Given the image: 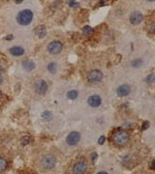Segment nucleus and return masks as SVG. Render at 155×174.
<instances>
[{
  "instance_id": "obj_17",
  "label": "nucleus",
  "mask_w": 155,
  "mask_h": 174,
  "mask_svg": "<svg viewBox=\"0 0 155 174\" xmlns=\"http://www.w3.org/2000/svg\"><path fill=\"white\" fill-rule=\"evenodd\" d=\"M141 65H143V60L141 58H136V59L132 60V62H131V66L133 68H139V67H141Z\"/></svg>"
},
{
  "instance_id": "obj_5",
  "label": "nucleus",
  "mask_w": 155,
  "mask_h": 174,
  "mask_svg": "<svg viewBox=\"0 0 155 174\" xmlns=\"http://www.w3.org/2000/svg\"><path fill=\"white\" fill-rule=\"evenodd\" d=\"M62 44L59 41H52L48 45V51L51 54H58L62 50Z\"/></svg>"
},
{
  "instance_id": "obj_10",
  "label": "nucleus",
  "mask_w": 155,
  "mask_h": 174,
  "mask_svg": "<svg viewBox=\"0 0 155 174\" xmlns=\"http://www.w3.org/2000/svg\"><path fill=\"white\" fill-rule=\"evenodd\" d=\"M87 104H88L91 108H99L102 104V99L99 95H91L87 99Z\"/></svg>"
},
{
  "instance_id": "obj_2",
  "label": "nucleus",
  "mask_w": 155,
  "mask_h": 174,
  "mask_svg": "<svg viewBox=\"0 0 155 174\" xmlns=\"http://www.w3.org/2000/svg\"><path fill=\"white\" fill-rule=\"evenodd\" d=\"M129 140H130V136L127 132H125L123 130H118L114 132L113 141L116 144L122 146V145H125L129 142Z\"/></svg>"
},
{
  "instance_id": "obj_11",
  "label": "nucleus",
  "mask_w": 155,
  "mask_h": 174,
  "mask_svg": "<svg viewBox=\"0 0 155 174\" xmlns=\"http://www.w3.org/2000/svg\"><path fill=\"white\" fill-rule=\"evenodd\" d=\"M131 92V87L128 84H122L117 87L116 93L119 97H125L127 95H129Z\"/></svg>"
},
{
  "instance_id": "obj_4",
  "label": "nucleus",
  "mask_w": 155,
  "mask_h": 174,
  "mask_svg": "<svg viewBox=\"0 0 155 174\" xmlns=\"http://www.w3.org/2000/svg\"><path fill=\"white\" fill-rule=\"evenodd\" d=\"M104 76L103 73L99 70H92L89 72L88 76H87V80L91 83H98L103 79Z\"/></svg>"
},
{
  "instance_id": "obj_9",
  "label": "nucleus",
  "mask_w": 155,
  "mask_h": 174,
  "mask_svg": "<svg viewBox=\"0 0 155 174\" xmlns=\"http://www.w3.org/2000/svg\"><path fill=\"white\" fill-rule=\"evenodd\" d=\"M129 19H130V22H131L133 25H138V24H140L141 22H143L144 16H143V14H141V12L135 11V12H133L132 14L130 15Z\"/></svg>"
},
{
  "instance_id": "obj_18",
  "label": "nucleus",
  "mask_w": 155,
  "mask_h": 174,
  "mask_svg": "<svg viewBox=\"0 0 155 174\" xmlns=\"http://www.w3.org/2000/svg\"><path fill=\"white\" fill-rule=\"evenodd\" d=\"M48 71L51 73H56L57 71V64L55 63V62H51L49 65H48Z\"/></svg>"
},
{
  "instance_id": "obj_27",
  "label": "nucleus",
  "mask_w": 155,
  "mask_h": 174,
  "mask_svg": "<svg viewBox=\"0 0 155 174\" xmlns=\"http://www.w3.org/2000/svg\"><path fill=\"white\" fill-rule=\"evenodd\" d=\"M150 168H151V169H154V168H155V160H152V162H151Z\"/></svg>"
},
{
  "instance_id": "obj_13",
  "label": "nucleus",
  "mask_w": 155,
  "mask_h": 174,
  "mask_svg": "<svg viewBox=\"0 0 155 174\" xmlns=\"http://www.w3.org/2000/svg\"><path fill=\"white\" fill-rule=\"evenodd\" d=\"M10 53L13 56H22L24 54V49L22 48V46H13V48L10 49Z\"/></svg>"
},
{
  "instance_id": "obj_1",
  "label": "nucleus",
  "mask_w": 155,
  "mask_h": 174,
  "mask_svg": "<svg viewBox=\"0 0 155 174\" xmlns=\"http://www.w3.org/2000/svg\"><path fill=\"white\" fill-rule=\"evenodd\" d=\"M17 22L22 25V26H26L29 25L33 19V12L29 9H24L18 12V14L16 18Z\"/></svg>"
},
{
  "instance_id": "obj_12",
  "label": "nucleus",
  "mask_w": 155,
  "mask_h": 174,
  "mask_svg": "<svg viewBox=\"0 0 155 174\" xmlns=\"http://www.w3.org/2000/svg\"><path fill=\"white\" fill-rule=\"evenodd\" d=\"M22 64L23 70L26 71V72H31V71L34 70L35 67H36L35 62L33 61V60H31V59H25V60H23Z\"/></svg>"
},
{
  "instance_id": "obj_6",
  "label": "nucleus",
  "mask_w": 155,
  "mask_h": 174,
  "mask_svg": "<svg viewBox=\"0 0 155 174\" xmlns=\"http://www.w3.org/2000/svg\"><path fill=\"white\" fill-rule=\"evenodd\" d=\"M87 170V164L84 160H79L73 166L74 174H84Z\"/></svg>"
},
{
  "instance_id": "obj_23",
  "label": "nucleus",
  "mask_w": 155,
  "mask_h": 174,
  "mask_svg": "<svg viewBox=\"0 0 155 174\" xmlns=\"http://www.w3.org/2000/svg\"><path fill=\"white\" fill-rule=\"evenodd\" d=\"M105 140H106V137H105L104 136H101L99 137V139H98V143H99L100 145H102V144L105 143Z\"/></svg>"
},
{
  "instance_id": "obj_14",
  "label": "nucleus",
  "mask_w": 155,
  "mask_h": 174,
  "mask_svg": "<svg viewBox=\"0 0 155 174\" xmlns=\"http://www.w3.org/2000/svg\"><path fill=\"white\" fill-rule=\"evenodd\" d=\"M34 32L39 38H44L47 35V29L44 25H40V26H38V27H36Z\"/></svg>"
},
{
  "instance_id": "obj_3",
  "label": "nucleus",
  "mask_w": 155,
  "mask_h": 174,
  "mask_svg": "<svg viewBox=\"0 0 155 174\" xmlns=\"http://www.w3.org/2000/svg\"><path fill=\"white\" fill-rule=\"evenodd\" d=\"M56 164V158L51 154H47L41 160V165L45 169H51Z\"/></svg>"
},
{
  "instance_id": "obj_25",
  "label": "nucleus",
  "mask_w": 155,
  "mask_h": 174,
  "mask_svg": "<svg viewBox=\"0 0 155 174\" xmlns=\"http://www.w3.org/2000/svg\"><path fill=\"white\" fill-rule=\"evenodd\" d=\"M148 127H149V122L148 121H145L143 123V126H141V128H143V130H146Z\"/></svg>"
},
{
  "instance_id": "obj_16",
  "label": "nucleus",
  "mask_w": 155,
  "mask_h": 174,
  "mask_svg": "<svg viewBox=\"0 0 155 174\" xmlns=\"http://www.w3.org/2000/svg\"><path fill=\"white\" fill-rule=\"evenodd\" d=\"M8 166V162L5 158H0V172L4 171Z\"/></svg>"
},
{
  "instance_id": "obj_29",
  "label": "nucleus",
  "mask_w": 155,
  "mask_h": 174,
  "mask_svg": "<svg viewBox=\"0 0 155 174\" xmlns=\"http://www.w3.org/2000/svg\"><path fill=\"white\" fill-rule=\"evenodd\" d=\"M2 81H3V77L1 73H0V83H2Z\"/></svg>"
},
{
  "instance_id": "obj_19",
  "label": "nucleus",
  "mask_w": 155,
  "mask_h": 174,
  "mask_svg": "<svg viewBox=\"0 0 155 174\" xmlns=\"http://www.w3.org/2000/svg\"><path fill=\"white\" fill-rule=\"evenodd\" d=\"M154 81H155V77H154V73H149V75H148L145 77V82L148 83V84H153Z\"/></svg>"
},
{
  "instance_id": "obj_20",
  "label": "nucleus",
  "mask_w": 155,
  "mask_h": 174,
  "mask_svg": "<svg viewBox=\"0 0 155 174\" xmlns=\"http://www.w3.org/2000/svg\"><path fill=\"white\" fill-rule=\"evenodd\" d=\"M42 118L45 119V120H48V121H50V120L52 118L51 112V111H48V110L44 111V112H43V114H42Z\"/></svg>"
},
{
  "instance_id": "obj_7",
  "label": "nucleus",
  "mask_w": 155,
  "mask_h": 174,
  "mask_svg": "<svg viewBox=\"0 0 155 174\" xmlns=\"http://www.w3.org/2000/svg\"><path fill=\"white\" fill-rule=\"evenodd\" d=\"M35 92L39 95H44L48 90V83L44 79H38L35 82Z\"/></svg>"
},
{
  "instance_id": "obj_8",
  "label": "nucleus",
  "mask_w": 155,
  "mask_h": 174,
  "mask_svg": "<svg viewBox=\"0 0 155 174\" xmlns=\"http://www.w3.org/2000/svg\"><path fill=\"white\" fill-rule=\"evenodd\" d=\"M80 140V133L79 132H71L66 137V142L68 143V145H76L79 143Z\"/></svg>"
},
{
  "instance_id": "obj_31",
  "label": "nucleus",
  "mask_w": 155,
  "mask_h": 174,
  "mask_svg": "<svg viewBox=\"0 0 155 174\" xmlns=\"http://www.w3.org/2000/svg\"><path fill=\"white\" fill-rule=\"evenodd\" d=\"M6 39H7V40H11V39H13V36L11 35V36H9V37H6Z\"/></svg>"
},
{
  "instance_id": "obj_28",
  "label": "nucleus",
  "mask_w": 155,
  "mask_h": 174,
  "mask_svg": "<svg viewBox=\"0 0 155 174\" xmlns=\"http://www.w3.org/2000/svg\"><path fill=\"white\" fill-rule=\"evenodd\" d=\"M97 174H109V173H108L107 171H100V172H98Z\"/></svg>"
},
{
  "instance_id": "obj_15",
  "label": "nucleus",
  "mask_w": 155,
  "mask_h": 174,
  "mask_svg": "<svg viewBox=\"0 0 155 174\" xmlns=\"http://www.w3.org/2000/svg\"><path fill=\"white\" fill-rule=\"evenodd\" d=\"M79 96V92L77 90H70L67 92V98L70 100H75Z\"/></svg>"
},
{
  "instance_id": "obj_21",
  "label": "nucleus",
  "mask_w": 155,
  "mask_h": 174,
  "mask_svg": "<svg viewBox=\"0 0 155 174\" xmlns=\"http://www.w3.org/2000/svg\"><path fill=\"white\" fill-rule=\"evenodd\" d=\"M92 32H93V29L90 27V26H85V27H84V29H83L84 35H90Z\"/></svg>"
},
{
  "instance_id": "obj_26",
  "label": "nucleus",
  "mask_w": 155,
  "mask_h": 174,
  "mask_svg": "<svg viewBox=\"0 0 155 174\" xmlns=\"http://www.w3.org/2000/svg\"><path fill=\"white\" fill-rule=\"evenodd\" d=\"M96 159H97V153L94 152V153L92 154V155H91V160H92V162H95Z\"/></svg>"
},
{
  "instance_id": "obj_32",
  "label": "nucleus",
  "mask_w": 155,
  "mask_h": 174,
  "mask_svg": "<svg viewBox=\"0 0 155 174\" xmlns=\"http://www.w3.org/2000/svg\"><path fill=\"white\" fill-rule=\"evenodd\" d=\"M1 96H2V93H1V91H0V98H1Z\"/></svg>"
},
{
  "instance_id": "obj_22",
  "label": "nucleus",
  "mask_w": 155,
  "mask_h": 174,
  "mask_svg": "<svg viewBox=\"0 0 155 174\" xmlns=\"http://www.w3.org/2000/svg\"><path fill=\"white\" fill-rule=\"evenodd\" d=\"M22 145H27L28 143H30V136H25L22 138L21 140Z\"/></svg>"
},
{
  "instance_id": "obj_24",
  "label": "nucleus",
  "mask_w": 155,
  "mask_h": 174,
  "mask_svg": "<svg viewBox=\"0 0 155 174\" xmlns=\"http://www.w3.org/2000/svg\"><path fill=\"white\" fill-rule=\"evenodd\" d=\"M68 4H69V6H71V7H79V2H77V1H69L68 2Z\"/></svg>"
},
{
  "instance_id": "obj_30",
  "label": "nucleus",
  "mask_w": 155,
  "mask_h": 174,
  "mask_svg": "<svg viewBox=\"0 0 155 174\" xmlns=\"http://www.w3.org/2000/svg\"><path fill=\"white\" fill-rule=\"evenodd\" d=\"M15 3L16 4H21V3H22V0H19V1H15Z\"/></svg>"
}]
</instances>
